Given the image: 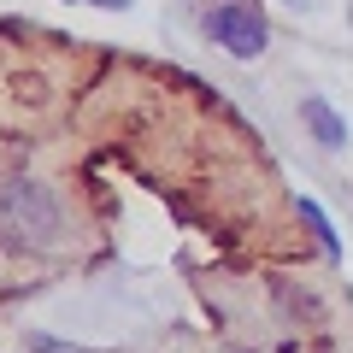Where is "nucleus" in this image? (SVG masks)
I'll return each instance as SVG.
<instances>
[{
    "label": "nucleus",
    "mask_w": 353,
    "mask_h": 353,
    "mask_svg": "<svg viewBox=\"0 0 353 353\" xmlns=\"http://www.w3.org/2000/svg\"><path fill=\"white\" fill-rule=\"evenodd\" d=\"M0 236L30 241V248L59 241V201H53L48 183H36V176H6L0 183Z\"/></svg>",
    "instance_id": "f257e3e1"
},
{
    "label": "nucleus",
    "mask_w": 353,
    "mask_h": 353,
    "mask_svg": "<svg viewBox=\"0 0 353 353\" xmlns=\"http://www.w3.org/2000/svg\"><path fill=\"white\" fill-rule=\"evenodd\" d=\"M201 24H206V36H212L230 59H259L265 41H271V24H265L259 0H218Z\"/></svg>",
    "instance_id": "f03ea898"
},
{
    "label": "nucleus",
    "mask_w": 353,
    "mask_h": 353,
    "mask_svg": "<svg viewBox=\"0 0 353 353\" xmlns=\"http://www.w3.org/2000/svg\"><path fill=\"white\" fill-rule=\"evenodd\" d=\"M301 118H306V124H312V136H318V148H330V153H336L341 141H347V124H341V112H336V106L324 101V94H306V106H301Z\"/></svg>",
    "instance_id": "7ed1b4c3"
},
{
    "label": "nucleus",
    "mask_w": 353,
    "mask_h": 353,
    "mask_svg": "<svg viewBox=\"0 0 353 353\" xmlns=\"http://www.w3.org/2000/svg\"><path fill=\"white\" fill-rule=\"evenodd\" d=\"M301 218L312 224V236L324 241V253H341V236H336V224H330V218L318 212V201H301Z\"/></svg>",
    "instance_id": "20e7f679"
},
{
    "label": "nucleus",
    "mask_w": 353,
    "mask_h": 353,
    "mask_svg": "<svg viewBox=\"0 0 353 353\" xmlns=\"http://www.w3.org/2000/svg\"><path fill=\"white\" fill-rule=\"evenodd\" d=\"M30 353H83V347H71V341H53V336H36V341H30Z\"/></svg>",
    "instance_id": "39448f33"
},
{
    "label": "nucleus",
    "mask_w": 353,
    "mask_h": 353,
    "mask_svg": "<svg viewBox=\"0 0 353 353\" xmlns=\"http://www.w3.org/2000/svg\"><path fill=\"white\" fill-rule=\"evenodd\" d=\"M83 6H130V0H83Z\"/></svg>",
    "instance_id": "423d86ee"
}]
</instances>
